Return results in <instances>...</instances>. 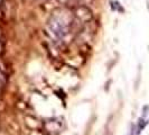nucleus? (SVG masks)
<instances>
[{"label":"nucleus","mask_w":149,"mask_h":135,"mask_svg":"<svg viewBox=\"0 0 149 135\" xmlns=\"http://www.w3.org/2000/svg\"><path fill=\"white\" fill-rule=\"evenodd\" d=\"M74 17L66 9H57L48 20V30L57 39H64L71 32Z\"/></svg>","instance_id":"1"},{"label":"nucleus","mask_w":149,"mask_h":135,"mask_svg":"<svg viewBox=\"0 0 149 135\" xmlns=\"http://www.w3.org/2000/svg\"><path fill=\"white\" fill-rule=\"evenodd\" d=\"M1 4H2V0H0V5H1Z\"/></svg>","instance_id":"3"},{"label":"nucleus","mask_w":149,"mask_h":135,"mask_svg":"<svg viewBox=\"0 0 149 135\" xmlns=\"http://www.w3.org/2000/svg\"><path fill=\"white\" fill-rule=\"evenodd\" d=\"M61 2H64V4H65V2H68V1H70V0H60Z\"/></svg>","instance_id":"2"}]
</instances>
